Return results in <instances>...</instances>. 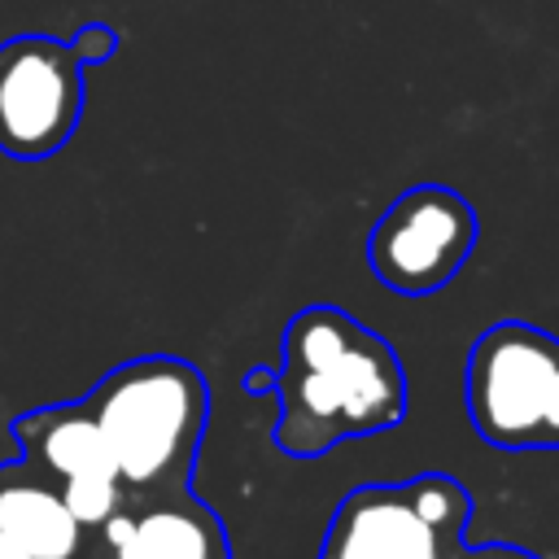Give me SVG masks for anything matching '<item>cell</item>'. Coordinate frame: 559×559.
<instances>
[{
    "instance_id": "cell-1",
    "label": "cell",
    "mask_w": 559,
    "mask_h": 559,
    "mask_svg": "<svg viewBox=\"0 0 559 559\" xmlns=\"http://www.w3.org/2000/svg\"><path fill=\"white\" fill-rule=\"evenodd\" d=\"M288 424L284 445L323 450L341 432H371L402 419V371L376 336L336 310H306L288 332Z\"/></svg>"
},
{
    "instance_id": "cell-2",
    "label": "cell",
    "mask_w": 559,
    "mask_h": 559,
    "mask_svg": "<svg viewBox=\"0 0 559 559\" xmlns=\"http://www.w3.org/2000/svg\"><path fill=\"white\" fill-rule=\"evenodd\" d=\"M467 415L489 445L559 450V341L528 323L489 328L467 358Z\"/></svg>"
},
{
    "instance_id": "cell-3",
    "label": "cell",
    "mask_w": 559,
    "mask_h": 559,
    "mask_svg": "<svg viewBox=\"0 0 559 559\" xmlns=\"http://www.w3.org/2000/svg\"><path fill=\"white\" fill-rule=\"evenodd\" d=\"M205 411V393L188 367L140 362L109 380L96 406V424L114 450L118 480L153 485L188 450Z\"/></svg>"
},
{
    "instance_id": "cell-4",
    "label": "cell",
    "mask_w": 559,
    "mask_h": 559,
    "mask_svg": "<svg viewBox=\"0 0 559 559\" xmlns=\"http://www.w3.org/2000/svg\"><path fill=\"white\" fill-rule=\"evenodd\" d=\"M79 57L52 35H13L0 44V153L39 162L57 153L83 114Z\"/></svg>"
},
{
    "instance_id": "cell-5",
    "label": "cell",
    "mask_w": 559,
    "mask_h": 559,
    "mask_svg": "<svg viewBox=\"0 0 559 559\" xmlns=\"http://www.w3.org/2000/svg\"><path fill=\"white\" fill-rule=\"evenodd\" d=\"M476 245V214L472 205L441 183H419L402 192L371 231V271L380 284L397 293H437L454 280Z\"/></svg>"
},
{
    "instance_id": "cell-6",
    "label": "cell",
    "mask_w": 559,
    "mask_h": 559,
    "mask_svg": "<svg viewBox=\"0 0 559 559\" xmlns=\"http://www.w3.org/2000/svg\"><path fill=\"white\" fill-rule=\"evenodd\" d=\"M437 528L411 507L406 489H362L345 502L328 559H432Z\"/></svg>"
},
{
    "instance_id": "cell-7",
    "label": "cell",
    "mask_w": 559,
    "mask_h": 559,
    "mask_svg": "<svg viewBox=\"0 0 559 559\" xmlns=\"http://www.w3.org/2000/svg\"><path fill=\"white\" fill-rule=\"evenodd\" d=\"M0 533H9L31 559H74L79 550V520L66 498L35 485L0 489Z\"/></svg>"
},
{
    "instance_id": "cell-8",
    "label": "cell",
    "mask_w": 559,
    "mask_h": 559,
    "mask_svg": "<svg viewBox=\"0 0 559 559\" xmlns=\"http://www.w3.org/2000/svg\"><path fill=\"white\" fill-rule=\"evenodd\" d=\"M105 537L118 559H210V533L183 511H153L144 520L109 515Z\"/></svg>"
},
{
    "instance_id": "cell-9",
    "label": "cell",
    "mask_w": 559,
    "mask_h": 559,
    "mask_svg": "<svg viewBox=\"0 0 559 559\" xmlns=\"http://www.w3.org/2000/svg\"><path fill=\"white\" fill-rule=\"evenodd\" d=\"M44 459L61 476H114L118 480V463H114V450H109L96 415L52 424L44 437Z\"/></svg>"
},
{
    "instance_id": "cell-10",
    "label": "cell",
    "mask_w": 559,
    "mask_h": 559,
    "mask_svg": "<svg viewBox=\"0 0 559 559\" xmlns=\"http://www.w3.org/2000/svg\"><path fill=\"white\" fill-rule=\"evenodd\" d=\"M406 498H411V507H415L437 533H441V528H459L463 515H467L463 489H459L454 480H445V476H424V480L406 485Z\"/></svg>"
},
{
    "instance_id": "cell-11",
    "label": "cell",
    "mask_w": 559,
    "mask_h": 559,
    "mask_svg": "<svg viewBox=\"0 0 559 559\" xmlns=\"http://www.w3.org/2000/svg\"><path fill=\"white\" fill-rule=\"evenodd\" d=\"M114 485H118L114 476H66L61 498H66V507H70V515L79 524H105L114 515V507H118V489Z\"/></svg>"
},
{
    "instance_id": "cell-12",
    "label": "cell",
    "mask_w": 559,
    "mask_h": 559,
    "mask_svg": "<svg viewBox=\"0 0 559 559\" xmlns=\"http://www.w3.org/2000/svg\"><path fill=\"white\" fill-rule=\"evenodd\" d=\"M70 52L79 57V66H87V61H109V57L118 52V35H114V26H105V22H87V26H79V31L70 35Z\"/></svg>"
},
{
    "instance_id": "cell-13",
    "label": "cell",
    "mask_w": 559,
    "mask_h": 559,
    "mask_svg": "<svg viewBox=\"0 0 559 559\" xmlns=\"http://www.w3.org/2000/svg\"><path fill=\"white\" fill-rule=\"evenodd\" d=\"M0 559H31V555H26L9 533H0Z\"/></svg>"
},
{
    "instance_id": "cell-14",
    "label": "cell",
    "mask_w": 559,
    "mask_h": 559,
    "mask_svg": "<svg viewBox=\"0 0 559 559\" xmlns=\"http://www.w3.org/2000/svg\"><path fill=\"white\" fill-rule=\"evenodd\" d=\"M485 559H528V555H520V550H489Z\"/></svg>"
},
{
    "instance_id": "cell-15",
    "label": "cell",
    "mask_w": 559,
    "mask_h": 559,
    "mask_svg": "<svg viewBox=\"0 0 559 559\" xmlns=\"http://www.w3.org/2000/svg\"><path fill=\"white\" fill-rule=\"evenodd\" d=\"M432 559H437V555H432Z\"/></svg>"
}]
</instances>
